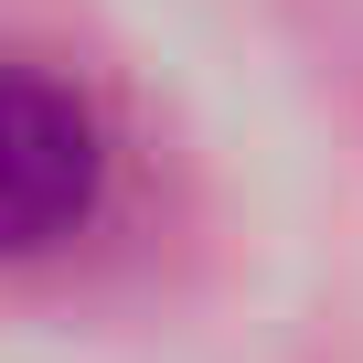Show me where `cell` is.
Here are the masks:
<instances>
[{
	"label": "cell",
	"instance_id": "1",
	"mask_svg": "<svg viewBox=\"0 0 363 363\" xmlns=\"http://www.w3.org/2000/svg\"><path fill=\"white\" fill-rule=\"evenodd\" d=\"M96 182H107L96 107L43 65H0V257L75 235L96 214Z\"/></svg>",
	"mask_w": 363,
	"mask_h": 363
}]
</instances>
